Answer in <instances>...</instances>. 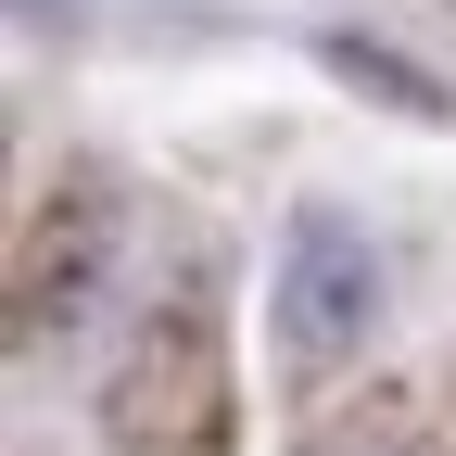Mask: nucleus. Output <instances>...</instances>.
I'll return each mask as SVG.
<instances>
[{
    "label": "nucleus",
    "instance_id": "nucleus-4",
    "mask_svg": "<svg viewBox=\"0 0 456 456\" xmlns=\"http://www.w3.org/2000/svg\"><path fill=\"white\" fill-rule=\"evenodd\" d=\"M305 456H419V431H406V419H330Z\"/></svg>",
    "mask_w": 456,
    "mask_h": 456
},
{
    "label": "nucleus",
    "instance_id": "nucleus-3",
    "mask_svg": "<svg viewBox=\"0 0 456 456\" xmlns=\"http://www.w3.org/2000/svg\"><path fill=\"white\" fill-rule=\"evenodd\" d=\"M102 266H114V191H102V178L38 191L26 254H13V330H26V342L77 330V317H89V292H102Z\"/></svg>",
    "mask_w": 456,
    "mask_h": 456
},
{
    "label": "nucleus",
    "instance_id": "nucleus-2",
    "mask_svg": "<svg viewBox=\"0 0 456 456\" xmlns=\"http://www.w3.org/2000/svg\"><path fill=\"white\" fill-rule=\"evenodd\" d=\"M380 241L342 203H292V228H279V266H266V330H279V368L292 380H330L342 355H368L380 330Z\"/></svg>",
    "mask_w": 456,
    "mask_h": 456
},
{
    "label": "nucleus",
    "instance_id": "nucleus-1",
    "mask_svg": "<svg viewBox=\"0 0 456 456\" xmlns=\"http://www.w3.org/2000/svg\"><path fill=\"white\" fill-rule=\"evenodd\" d=\"M102 431H114V456H228L241 444V393H228V342H216L203 292L140 317V342L102 380Z\"/></svg>",
    "mask_w": 456,
    "mask_h": 456
}]
</instances>
